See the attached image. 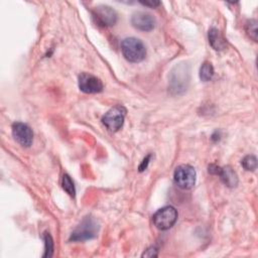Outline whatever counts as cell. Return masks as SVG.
I'll return each instance as SVG.
<instances>
[{
	"label": "cell",
	"instance_id": "cell-1",
	"mask_svg": "<svg viewBox=\"0 0 258 258\" xmlns=\"http://www.w3.org/2000/svg\"><path fill=\"white\" fill-rule=\"evenodd\" d=\"M100 226L98 221L92 217H85L77 228L73 231L70 237V241L73 242H83L95 238L98 235Z\"/></svg>",
	"mask_w": 258,
	"mask_h": 258
},
{
	"label": "cell",
	"instance_id": "cell-2",
	"mask_svg": "<svg viewBox=\"0 0 258 258\" xmlns=\"http://www.w3.org/2000/svg\"><path fill=\"white\" fill-rule=\"evenodd\" d=\"M121 50L124 57L130 62H140L146 55V48L143 42L135 37H127L123 39Z\"/></svg>",
	"mask_w": 258,
	"mask_h": 258
},
{
	"label": "cell",
	"instance_id": "cell-3",
	"mask_svg": "<svg viewBox=\"0 0 258 258\" xmlns=\"http://www.w3.org/2000/svg\"><path fill=\"white\" fill-rule=\"evenodd\" d=\"M126 112L127 111L124 106L116 105L105 113V115L102 117V123L109 131L116 132L123 126Z\"/></svg>",
	"mask_w": 258,
	"mask_h": 258
},
{
	"label": "cell",
	"instance_id": "cell-4",
	"mask_svg": "<svg viewBox=\"0 0 258 258\" xmlns=\"http://www.w3.org/2000/svg\"><path fill=\"white\" fill-rule=\"evenodd\" d=\"M177 220V211L171 207L166 206L158 211L155 212V214L152 216V222L154 226L158 230H168L171 228Z\"/></svg>",
	"mask_w": 258,
	"mask_h": 258
},
{
	"label": "cell",
	"instance_id": "cell-5",
	"mask_svg": "<svg viewBox=\"0 0 258 258\" xmlns=\"http://www.w3.org/2000/svg\"><path fill=\"white\" fill-rule=\"evenodd\" d=\"M196 170L188 164H181L177 166L173 172V179L175 184L182 189L191 188L196 183Z\"/></svg>",
	"mask_w": 258,
	"mask_h": 258
},
{
	"label": "cell",
	"instance_id": "cell-6",
	"mask_svg": "<svg viewBox=\"0 0 258 258\" xmlns=\"http://www.w3.org/2000/svg\"><path fill=\"white\" fill-rule=\"evenodd\" d=\"M189 73L187 67L184 64L176 66L170 74L169 84H170V91L173 94H180L184 92L187 88L188 80H189Z\"/></svg>",
	"mask_w": 258,
	"mask_h": 258
},
{
	"label": "cell",
	"instance_id": "cell-7",
	"mask_svg": "<svg viewBox=\"0 0 258 258\" xmlns=\"http://www.w3.org/2000/svg\"><path fill=\"white\" fill-rule=\"evenodd\" d=\"M93 17L96 23L102 26H112L117 22L116 11L107 5H99L93 9Z\"/></svg>",
	"mask_w": 258,
	"mask_h": 258
},
{
	"label": "cell",
	"instance_id": "cell-8",
	"mask_svg": "<svg viewBox=\"0 0 258 258\" xmlns=\"http://www.w3.org/2000/svg\"><path fill=\"white\" fill-rule=\"evenodd\" d=\"M79 88L87 94H96L103 91L104 86L102 81L89 73H82L79 76Z\"/></svg>",
	"mask_w": 258,
	"mask_h": 258
},
{
	"label": "cell",
	"instance_id": "cell-9",
	"mask_svg": "<svg viewBox=\"0 0 258 258\" xmlns=\"http://www.w3.org/2000/svg\"><path fill=\"white\" fill-rule=\"evenodd\" d=\"M12 135L14 139L22 146L29 147L33 141V133L31 128L22 122L12 124Z\"/></svg>",
	"mask_w": 258,
	"mask_h": 258
},
{
	"label": "cell",
	"instance_id": "cell-10",
	"mask_svg": "<svg viewBox=\"0 0 258 258\" xmlns=\"http://www.w3.org/2000/svg\"><path fill=\"white\" fill-rule=\"evenodd\" d=\"M131 23L138 30L150 31L155 26V19L149 13L135 12L131 17Z\"/></svg>",
	"mask_w": 258,
	"mask_h": 258
},
{
	"label": "cell",
	"instance_id": "cell-11",
	"mask_svg": "<svg viewBox=\"0 0 258 258\" xmlns=\"http://www.w3.org/2000/svg\"><path fill=\"white\" fill-rule=\"evenodd\" d=\"M221 180L229 187H234L238 183V175L231 166L220 167L218 174Z\"/></svg>",
	"mask_w": 258,
	"mask_h": 258
},
{
	"label": "cell",
	"instance_id": "cell-12",
	"mask_svg": "<svg viewBox=\"0 0 258 258\" xmlns=\"http://www.w3.org/2000/svg\"><path fill=\"white\" fill-rule=\"evenodd\" d=\"M208 38H209V42H210L211 46L215 50H224L227 46L226 39L223 37L221 32L215 27H212L209 30Z\"/></svg>",
	"mask_w": 258,
	"mask_h": 258
},
{
	"label": "cell",
	"instance_id": "cell-13",
	"mask_svg": "<svg viewBox=\"0 0 258 258\" xmlns=\"http://www.w3.org/2000/svg\"><path fill=\"white\" fill-rule=\"evenodd\" d=\"M214 73H215V71H214L213 64L209 61H205L200 69V79L203 82H208V81L212 80Z\"/></svg>",
	"mask_w": 258,
	"mask_h": 258
},
{
	"label": "cell",
	"instance_id": "cell-14",
	"mask_svg": "<svg viewBox=\"0 0 258 258\" xmlns=\"http://www.w3.org/2000/svg\"><path fill=\"white\" fill-rule=\"evenodd\" d=\"M61 185H62V188L67 191V194H69L73 198L75 197L76 188H75L74 182L69 174H63L62 180H61Z\"/></svg>",
	"mask_w": 258,
	"mask_h": 258
},
{
	"label": "cell",
	"instance_id": "cell-15",
	"mask_svg": "<svg viewBox=\"0 0 258 258\" xmlns=\"http://www.w3.org/2000/svg\"><path fill=\"white\" fill-rule=\"evenodd\" d=\"M242 166L249 171H254L257 168V158L254 155H247L241 161Z\"/></svg>",
	"mask_w": 258,
	"mask_h": 258
},
{
	"label": "cell",
	"instance_id": "cell-16",
	"mask_svg": "<svg viewBox=\"0 0 258 258\" xmlns=\"http://www.w3.org/2000/svg\"><path fill=\"white\" fill-rule=\"evenodd\" d=\"M43 240H44V254H43V257H51L52 256V253H53V240L50 236L49 233L45 232L43 234Z\"/></svg>",
	"mask_w": 258,
	"mask_h": 258
},
{
	"label": "cell",
	"instance_id": "cell-17",
	"mask_svg": "<svg viewBox=\"0 0 258 258\" xmlns=\"http://www.w3.org/2000/svg\"><path fill=\"white\" fill-rule=\"evenodd\" d=\"M246 31L249 36L254 40L257 41V21L254 19H250L246 23Z\"/></svg>",
	"mask_w": 258,
	"mask_h": 258
},
{
	"label": "cell",
	"instance_id": "cell-18",
	"mask_svg": "<svg viewBox=\"0 0 258 258\" xmlns=\"http://www.w3.org/2000/svg\"><path fill=\"white\" fill-rule=\"evenodd\" d=\"M158 250L156 249V247L151 246L149 247L147 250L144 251V253L142 254V257H156L158 255Z\"/></svg>",
	"mask_w": 258,
	"mask_h": 258
},
{
	"label": "cell",
	"instance_id": "cell-19",
	"mask_svg": "<svg viewBox=\"0 0 258 258\" xmlns=\"http://www.w3.org/2000/svg\"><path fill=\"white\" fill-rule=\"evenodd\" d=\"M140 4H142L143 6H147V7H156L160 4V2L158 1H140Z\"/></svg>",
	"mask_w": 258,
	"mask_h": 258
},
{
	"label": "cell",
	"instance_id": "cell-20",
	"mask_svg": "<svg viewBox=\"0 0 258 258\" xmlns=\"http://www.w3.org/2000/svg\"><path fill=\"white\" fill-rule=\"evenodd\" d=\"M149 159H150V154L147 155V156L143 159L142 163L139 165V171H143L144 169H146V167H147V165H148V162H149Z\"/></svg>",
	"mask_w": 258,
	"mask_h": 258
}]
</instances>
